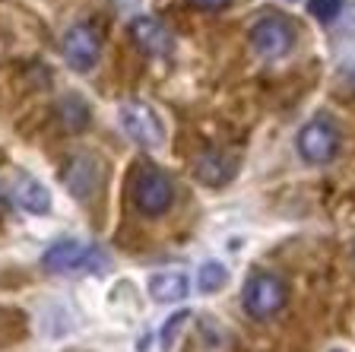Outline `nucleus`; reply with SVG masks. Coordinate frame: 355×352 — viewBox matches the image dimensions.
I'll return each instance as SVG.
<instances>
[{
    "label": "nucleus",
    "mask_w": 355,
    "mask_h": 352,
    "mask_svg": "<svg viewBox=\"0 0 355 352\" xmlns=\"http://www.w3.org/2000/svg\"><path fill=\"white\" fill-rule=\"evenodd\" d=\"M130 197L143 216L155 219V216L168 213L171 203H175V184L159 165H140V171L133 175L130 184Z\"/></svg>",
    "instance_id": "obj_2"
},
{
    "label": "nucleus",
    "mask_w": 355,
    "mask_h": 352,
    "mask_svg": "<svg viewBox=\"0 0 355 352\" xmlns=\"http://www.w3.org/2000/svg\"><path fill=\"white\" fill-rule=\"evenodd\" d=\"M251 48L260 58L273 60V58H286L295 44V26L282 16H263L260 22H254L251 29Z\"/></svg>",
    "instance_id": "obj_6"
},
{
    "label": "nucleus",
    "mask_w": 355,
    "mask_h": 352,
    "mask_svg": "<svg viewBox=\"0 0 355 352\" xmlns=\"http://www.w3.org/2000/svg\"><path fill=\"white\" fill-rule=\"evenodd\" d=\"M330 352H343V349H330Z\"/></svg>",
    "instance_id": "obj_18"
},
{
    "label": "nucleus",
    "mask_w": 355,
    "mask_h": 352,
    "mask_svg": "<svg viewBox=\"0 0 355 352\" xmlns=\"http://www.w3.org/2000/svg\"><path fill=\"white\" fill-rule=\"evenodd\" d=\"M225 283H229V270H225V264H219V260H207V264L200 267L197 286H200V292H203V295L219 292Z\"/></svg>",
    "instance_id": "obj_12"
},
{
    "label": "nucleus",
    "mask_w": 355,
    "mask_h": 352,
    "mask_svg": "<svg viewBox=\"0 0 355 352\" xmlns=\"http://www.w3.org/2000/svg\"><path fill=\"white\" fill-rule=\"evenodd\" d=\"M197 10H222V7H229V0H191Z\"/></svg>",
    "instance_id": "obj_16"
},
{
    "label": "nucleus",
    "mask_w": 355,
    "mask_h": 352,
    "mask_svg": "<svg viewBox=\"0 0 355 352\" xmlns=\"http://www.w3.org/2000/svg\"><path fill=\"white\" fill-rule=\"evenodd\" d=\"M118 117H121V127L124 133L133 140V143H140L146 149H159L165 146V127H162V117L155 115L146 102H121L118 105Z\"/></svg>",
    "instance_id": "obj_4"
},
{
    "label": "nucleus",
    "mask_w": 355,
    "mask_h": 352,
    "mask_svg": "<svg viewBox=\"0 0 355 352\" xmlns=\"http://www.w3.org/2000/svg\"><path fill=\"white\" fill-rule=\"evenodd\" d=\"M343 3L346 0H308V13L320 22H330L343 13Z\"/></svg>",
    "instance_id": "obj_14"
},
{
    "label": "nucleus",
    "mask_w": 355,
    "mask_h": 352,
    "mask_svg": "<svg viewBox=\"0 0 355 352\" xmlns=\"http://www.w3.org/2000/svg\"><path fill=\"white\" fill-rule=\"evenodd\" d=\"M149 295L162 305H171V301H181L187 299V289H191V279L184 273H175V270H165V273H153L146 283Z\"/></svg>",
    "instance_id": "obj_11"
},
{
    "label": "nucleus",
    "mask_w": 355,
    "mask_h": 352,
    "mask_svg": "<svg viewBox=\"0 0 355 352\" xmlns=\"http://www.w3.org/2000/svg\"><path fill=\"white\" fill-rule=\"evenodd\" d=\"M60 115H64V124L67 131H86L89 127V108L83 99H64V105H60Z\"/></svg>",
    "instance_id": "obj_13"
},
{
    "label": "nucleus",
    "mask_w": 355,
    "mask_h": 352,
    "mask_svg": "<svg viewBox=\"0 0 355 352\" xmlns=\"http://www.w3.org/2000/svg\"><path fill=\"white\" fill-rule=\"evenodd\" d=\"M105 257L96 244L89 242H58L42 254V267L48 273H76V270H92L98 267Z\"/></svg>",
    "instance_id": "obj_5"
},
{
    "label": "nucleus",
    "mask_w": 355,
    "mask_h": 352,
    "mask_svg": "<svg viewBox=\"0 0 355 352\" xmlns=\"http://www.w3.org/2000/svg\"><path fill=\"white\" fill-rule=\"evenodd\" d=\"M191 321V311H181V315H171L168 321H165V330H162V349H168L171 340H175V333H181V327Z\"/></svg>",
    "instance_id": "obj_15"
},
{
    "label": "nucleus",
    "mask_w": 355,
    "mask_h": 352,
    "mask_svg": "<svg viewBox=\"0 0 355 352\" xmlns=\"http://www.w3.org/2000/svg\"><path fill=\"white\" fill-rule=\"evenodd\" d=\"M288 301V286L286 279L279 273H270V270H254L244 283V292H241V308L248 317L254 321H270L276 317Z\"/></svg>",
    "instance_id": "obj_1"
},
{
    "label": "nucleus",
    "mask_w": 355,
    "mask_h": 352,
    "mask_svg": "<svg viewBox=\"0 0 355 352\" xmlns=\"http://www.w3.org/2000/svg\"><path fill=\"white\" fill-rule=\"evenodd\" d=\"M13 203L32 216H44V213H51V191L38 178L19 175L13 184Z\"/></svg>",
    "instance_id": "obj_9"
},
{
    "label": "nucleus",
    "mask_w": 355,
    "mask_h": 352,
    "mask_svg": "<svg viewBox=\"0 0 355 352\" xmlns=\"http://www.w3.org/2000/svg\"><path fill=\"white\" fill-rule=\"evenodd\" d=\"M340 140H343L340 127L333 124L330 117L318 115L298 131L295 146L304 162H311V165H327V162L336 159V153H340Z\"/></svg>",
    "instance_id": "obj_3"
},
{
    "label": "nucleus",
    "mask_w": 355,
    "mask_h": 352,
    "mask_svg": "<svg viewBox=\"0 0 355 352\" xmlns=\"http://www.w3.org/2000/svg\"><path fill=\"white\" fill-rule=\"evenodd\" d=\"M60 51L70 70L76 74H89L92 67L98 64V54H102V42H98V32L89 26V22H76L64 32V42H60Z\"/></svg>",
    "instance_id": "obj_7"
},
{
    "label": "nucleus",
    "mask_w": 355,
    "mask_h": 352,
    "mask_svg": "<svg viewBox=\"0 0 355 352\" xmlns=\"http://www.w3.org/2000/svg\"><path fill=\"white\" fill-rule=\"evenodd\" d=\"M349 86L355 89V67H352V70H349Z\"/></svg>",
    "instance_id": "obj_17"
},
{
    "label": "nucleus",
    "mask_w": 355,
    "mask_h": 352,
    "mask_svg": "<svg viewBox=\"0 0 355 352\" xmlns=\"http://www.w3.org/2000/svg\"><path fill=\"white\" fill-rule=\"evenodd\" d=\"M130 38L149 58H168L175 51V35L165 29L162 19L155 16H133L130 19Z\"/></svg>",
    "instance_id": "obj_8"
},
{
    "label": "nucleus",
    "mask_w": 355,
    "mask_h": 352,
    "mask_svg": "<svg viewBox=\"0 0 355 352\" xmlns=\"http://www.w3.org/2000/svg\"><path fill=\"white\" fill-rule=\"evenodd\" d=\"M193 178L207 187H222L235 178V159L225 153H203L193 159Z\"/></svg>",
    "instance_id": "obj_10"
}]
</instances>
